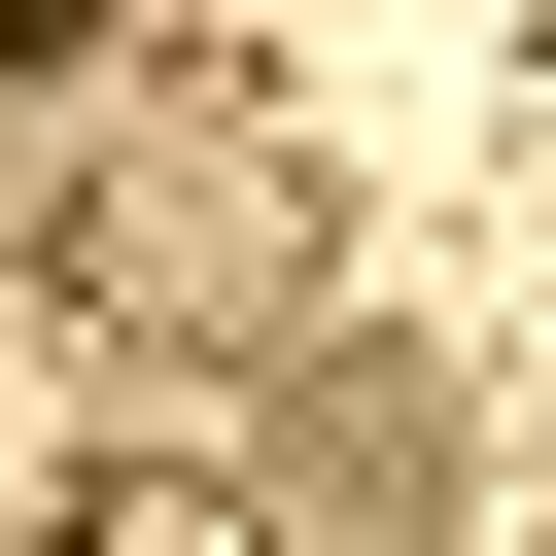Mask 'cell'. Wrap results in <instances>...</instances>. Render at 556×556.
Listing matches in <instances>:
<instances>
[{"label":"cell","instance_id":"1","mask_svg":"<svg viewBox=\"0 0 556 556\" xmlns=\"http://www.w3.org/2000/svg\"><path fill=\"white\" fill-rule=\"evenodd\" d=\"M139 382H208V348H313V139L278 104H208V70H104L70 104V243H35Z\"/></svg>","mask_w":556,"mask_h":556},{"label":"cell","instance_id":"2","mask_svg":"<svg viewBox=\"0 0 556 556\" xmlns=\"http://www.w3.org/2000/svg\"><path fill=\"white\" fill-rule=\"evenodd\" d=\"M278 521H313V556H417V521H452V382H417V348H278Z\"/></svg>","mask_w":556,"mask_h":556},{"label":"cell","instance_id":"3","mask_svg":"<svg viewBox=\"0 0 556 556\" xmlns=\"http://www.w3.org/2000/svg\"><path fill=\"white\" fill-rule=\"evenodd\" d=\"M35 243H70V70L0 35V278H35Z\"/></svg>","mask_w":556,"mask_h":556},{"label":"cell","instance_id":"4","mask_svg":"<svg viewBox=\"0 0 556 556\" xmlns=\"http://www.w3.org/2000/svg\"><path fill=\"white\" fill-rule=\"evenodd\" d=\"M70 556H278V521H243V486H104Z\"/></svg>","mask_w":556,"mask_h":556},{"label":"cell","instance_id":"5","mask_svg":"<svg viewBox=\"0 0 556 556\" xmlns=\"http://www.w3.org/2000/svg\"><path fill=\"white\" fill-rule=\"evenodd\" d=\"M0 35H35V70H70V0H0Z\"/></svg>","mask_w":556,"mask_h":556}]
</instances>
